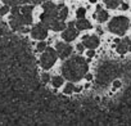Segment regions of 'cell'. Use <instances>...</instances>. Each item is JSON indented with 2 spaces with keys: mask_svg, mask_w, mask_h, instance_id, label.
<instances>
[{
  "mask_svg": "<svg viewBox=\"0 0 131 126\" xmlns=\"http://www.w3.org/2000/svg\"><path fill=\"white\" fill-rule=\"evenodd\" d=\"M9 32L5 27V23L0 21V123H5L9 118L8 116V82L9 77L7 72L10 70L9 67Z\"/></svg>",
  "mask_w": 131,
  "mask_h": 126,
  "instance_id": "6da1fadb",
  "label": "cell"
},
{
  "mask_svg": "<svg viewBox=\"0 0 131 126\" xmlns=\"http://www.w3.org/2000/svg\"><path fill=\"white\" fill-rule=\"evenodd\" d=\"M88 70H89L88 60H85L82 57H79V55L70 58L62 66L63 77L71 82H76L84 79L88 74Z\"/></svg>",
  "mask_w": 131,
  "mask_h": 126,
  "instance_id": "7a4b0ae2",
  "label": "cell"
},
{
  "mask_svg": "<svg viewBox=\"0 0 131 126\" xmlns=\"http://www.w3.org/2000/svg\"><path fill=\"white\" fill-rule=\"evenodd\" d=\"M32 10H34L32 5L13 7L10 18H9V25H10L12 30L13 31H23V32L28 31L25 26H28L32 23Z\"/></svg>",
  "mask_w": 131,
  "mask_h": 126,
  "instance_id": "3957f363",
  "label": "cell"
},
{
  "mask_svg": "<svg viewBox=\"0 0 131 126\" xmlns=\"http://www.w3.org/2000/svg\"><path fill=\"white\" fill-rule=\"evenodd\" d=\"M42 9L44 12L40 16L41 23H44L46 27H51V25L59 19V8L51 2H45L42 5Z\"/></svg>",
  "mask_w": 131,
  "mask_h": 126,
  "instance_id": "277c9868",
  "label": "cell"
},
{
  "mask_svg": "<svg viewBox=\"0 0 131 126\" xmlns=\"http://www.w3.org/2000/svg\"><path fill=\"white\" fill-rule=\"evenodd\" d=\"M128 19L126 17H114L108 25V30L116 35H125L128 28Z\"/></svg>",
  "mask_w": 131,
  "mask_h": 126,
  "instance_id": "5b68a950",
  "label": "cell"
},
{
  "mask_svg": "<svg viewBox=\"0 0 131 126\" xmlns=\"http://www.w3.org/2000/svg\"><path fill=\"white\" fill-rule=\"evenodd\" d=\"M57 55H58V53H57L54 49L46 48V49L44 50L42 55H41V59H40V63H41L42 68H45V70L51 68V67L54 66L55 60H57Z\"/></svg>",
  "mask_w": 131,
  "mask_h": 126,
  "instance_id": "8992f818",
  "label": "cell"
},
{
  "mask_svg": "<svg viewBox=\"0 0 131 126\" xmlns=\"http://www.w3.org/2000/svg\"><path fill=\"white\" fill-rule=\"evenodd\" d=\"M31 36L36 40H44L48 36V28L44 23H39L35 25L34 28L31 30Z\"/></svg>",
  "mask_w": 131,
  "mask_h": 126,
  "instance_id": "52a82bcc",
  "label": "cell"
},
{
  "mask_svg": "<svg viewBox=\"0 0 131 126\" xmlns=\"http://www.w3.org/2000/svg\"><path fill=\"white\" fill-rule=\"evenodd\" d=\"M75 25H76L75 22H70V23H68V27L63 31L62 37H63L66 41H73V40L77 37L79 31L75 28Z\"/></svg>",
  "mask_w": 131,
  "mask_h": 126,
  "instance_id": "ba28073f",
  "label": "cell"
},
{
  "mask_svg": "<svg viewBox=\"0 0 131 126\" xmlns=\"http://www.w3.org/2000/svg\"><path fill=\"white\" fill-rule=\"evenodd\" d=\"M55 48H57V53L60 58H67L72 53V48L68 44H64V43H57Z\"/></svg>",
  "mask_w": 131,
  "mask_h": 126,
  "instance_id": "9c48e42d",
  "label": "cell"
},
{
  "mask_svg": "<svg viewBox=\"0 0 131 126\" xmlns=\"http://www.w3.org/2000/svg\"><path fill=\"white\" fill-rule=\"evenodd\" d=\"M82 44L86 48L94 49V48H96L99 45V37L96 35H85L82 37Z\"/></svg>",
  "mask_w": 131,
  "mask_h": 126,
  "instance_id": "30bf717a",
  "label": "cell"
},
{
  "mask_svg": "<svg viewBox=\"0 0 131 126\" xmlns=\"http://www.w3.org/2000/svg\"><path fill=\"white\" fill-rule=\"evenodd\" d=\"M117 51L119 54H125L126 51L131 50V39L125 37L123 40H117V46H116Z\"/></svg>",
  "mask_w": 131,
  "mask_h": 126,
  "instance_id": "8fae6325",
  "label": "cell"
},
{
  "mask_svg": "<svg viewBox=\"0 0 131 126\" xmlns=\"http://www.w3.org/2000/svg\"><path fill=\"white\" fill-rule=\"evenodd\" d=\"M7 5L10 7H16V5H21V4H27V3H35V0H3Z\"/></svg>",
  "mask_w": 131,
  "mask_h": 126,
  "instance_id": "7c38bea8",
  "label": "cell"
},
{
  "mask_svg": "<svg viewBox=\"0 0 131 126\" xmlns=\"http://www.w3.org/2000/svg\"><path fill=\"white\" fill-rule=\"evenodd\" d=\"M76 26H77L79 30H89V28H91L90 22L88 19H85V18H79V21L76 22Z\"/></svg>",
  "mask_w": 131,
  "mask_h": 126,
  "instance_id": "4fadbf2b",
  "label": "cell"
},
{
  "mask_svg": "<svg viewBox=\"0 0 131 126\" xmlns=\"http://www.w3.org/2000/svg\"><path fill=\"white\" fill-rule=\"evenodd\" d=\"M58 8H59V21H64L68 16V8L66 5H63V4L59 5Z\"/></svg>",
  "mask_w": 131,
  "mask_h": 126,
  "instance_id": "5bb4252c",
  "label": "cell"
},
{
  "mask_svg": "<svg viewBox=\"0 0 131 126\" xmlns=\"http://www.w3.org/2000/svg\"><path fill=\"white\" fill-rule=\"evenodd\" d=\"M98 13H96V19L99 21V22H105L107 19H108V12H105V10H102V9H99V10H96Z\"/></svg>",
  "mask_w": 131,
  "mask_h": 126,
  "instance_id": "9a60e30c",
  "label": "cell"
},
{
  "mask_svg": "<svg viewBox=\"0 0 131 126\" xmlns=\"http://www.w3.org/2000/svg\"><path fill=\"white\" fill-rule=\"evenodd\" d=\"M50 28H51L53 31H57V32H58V31H63V30L66 28V25H64V22H63V21H59V19H58L55 23H53V25H51V27H50Z\"/></svg>",
  "mask_w": 131,
  "mask_h": 126,
  "instance_id": "2e32d148",
  "label": "cell"
},
{
  "mask_svg": "<svg viewBox=\"0 0 131 126\" xmlns=\"http://www.w3.org/2000/svg\"><path fill=\"white\" fill-rule=\"evenodd\" d=\"M104 3H105V5H107L108 8H111V9H116V8H118V5H119L118 0H104Z\"/></svg>",
  "mask_w": 131,
  "mask_h": 126,
  "instance_id": "e0dca14e",
  "label": "cell"
},
{
  "mask_svg": "<svg viewBox=\"0 0 131 126\" xmlns=\"http://www.w3.org/2000/svg\"><path fill=\"white\" fill-rule=\"evenodd\" d=\"M51 84H53L54 88L62 86V85H63V77H60V76H54V77L51 79Z\"/></svg>",
  "mask_w": 131,
  "mask_h": 126,
  "instance_id": "ac0fdd59",
  "label": "cell"
},
{
  "mask_svg": "<svg viewBox=\"0 0 131 126\" xmlns=\"http://www.w3.org/2000/svg\"><path fill=\"white\" fill-rule=\"evenodd\" d=\"M73 90H75V86H73V84L70 81V84H67V85H66V88H64V94H71Z\"/></svg>",
  "mask_w": 131,
  "mask_h": 126,
  "instance_id": "d6986e66",
  "label": "cell"
},
{
  "mask_svg": "<svg viewBox=\"0 0 131 126\" xmlns=\"http://www.w3.org/2000/svg\"><path fill=\"white\" fill-rule=\"evenodd\" d=\"M76 14H77L79 18H84L85 14H86V9H85V8H79L77 12H76Z\"/></svg>",
  "mask_w": 131,
  "mask_h": 126,
  "instance_id": "ffe728a7",
  "label": "cell"
},
{
  "mask_svg": "<svg viewBox=\"0 0 131 126\" xmlns=\"http://www.w3.org/2000/svg\"><path fill=\"white\" fill-rule=\"evenodd\" d=\"M36 49H37V51H44V50L46 49V44H45L44 41H40V43L37 44Z\"/></svg>",
  "mask_w": 131,
  "mask_h": 126,
  "instance_id": "44dd1931",
  "label": "cell"
},
{
  "mask_svg": "<svg viewBox=\"0 0 131 126\" xmlns=\"http://www.w3.org/2000/svg\"><path fill=\"white\" fill-rule=\"evenodd\" d=\"M9 12V5H4V7H2L0 8V16H4V14H7Z\"/></svg>",
  "mask_w": 131,
  "mask_h": 126,
  "instance_id": "7402d4cb",
  "label": "cell"
},
{
  "mask_svg": "<svg viewBox=\"0 0 131 126\" xmlns=\"http://www.w3.org/2000/svg\"><path fill=\"white\" fill-rule=\"evenodd\" d=\"M49 80H50V76H49L48 74H44V75H42V81H44V82H48Z\"/></svg>",
  "mask_w": 131,
  "mask_h": 126,
  "instance_id": "603a6c76",
  "label": "cell"
},
{
  "mask_svg": "<svg viewBox=\"0 0 131 126\" xmlns=\"http://www.w3.org/2000/svg\"><path fill=\"white\" fill-rule=\"evenodd\" d=\"M119 8H121L122 10H127V9H128V4H126V3H122Z\"/></svg>",
  "mask_w": 131,
  "mask_h": 126,
  "instance_id": "cb8c5ba5",
  "label": "cell"
},
{
  "mask_svg": "<svg viewBox=\"0 0 131 126\" xmlns=\"http://www.w3.org/2000/svg\"><path fill=\"white\" fill-rule=\"evenodd\" d=\"M84 46H85L84 44H79V45H77L76 48H77V50H79L80 53H82V51H84Z\"/></svg>",
  "mask_w": 131,
  "mask_h": 126,
  "instance_id": "d4e9b609",
  "label": "cell"
},
{
  "mask_svg": "<svg viewBox=\"0 0 131 126\" xmlns=\"http://www.w3.org/2000/svg\"><path fill=\"white\" fill-rule=\"evenodd\" d=\"M94 55H95V53H94V49H90V50L88 51V57H89V58H93Z\"/></svg>",
  "mask_w": 131,
  "mask_h": 126,
  "instance_id": "484cf974",
  "label": "cell"
},
{
  "mask_svg": "<svg viewBox=\"0 0 131 126\" xmlns=\"http://www.w3.org/2000/svg\"><path fill=\"white\" fill-rule=\"evenodd\" d=\"M113 85H114V88H119V86H121V82H119V81H114Z\"/></svg>",
  "mask_w": 131,
  "mask_h": 126,
  "instance_id": "4316f807",
  "label": "cell"
},
{
  "mask_svg": "<svg viewBox=\"0 0 131 126\" xmlns=\"http://www.w3.org/2000/svg\"><path fill=\"white\" fill-rule=\"evenodd\" d=\"M48 0H35V4H39V3H45Z\"/></svg>",
  "mask_w": 131,
  "mask_h": 126,
  "instance_id": "83f0119b",
  "label": "cell"
},
{
  "mask_svg": "<svg viewBox=\"0 0 131 126\" xmlns=\"http://www.w3.org/2000/svg\"><path fill=\"white\" fill-rule=\"evenodd\" d=\"M91 79H93V76H91V75H90V74H89V75H88V74H86V80H88V81H90V80H91Z\"/></svg>",
  "mask_w": 131,
  "mask_h": 126,
  "instance_id": "f1b7e54d",
  "label": "cell"
},
{
  "mask_svg": "<svg viewBox=\"0 0 131 126\" xmlns=\"http://www.w3.org/2000/svg\"><path fill=\"white\" fill-rule=\"evenodd\" d=\"M90 3H96V0H90Z\"/></svg>",
  "mask_w": 131,
  "mask_h": 126,
  "instance_id": "f546056e",
  "label": "cell"
}]
</instances>
